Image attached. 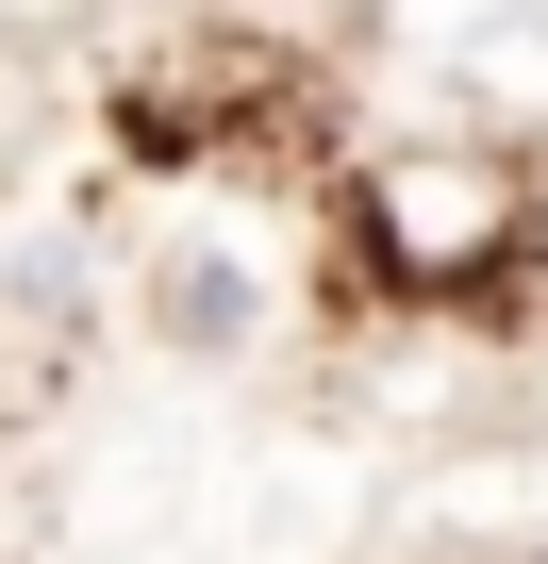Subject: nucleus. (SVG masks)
I'll use <instances>...</instances> for the list:
<instances>
[{
    "mask_svg": "<svg viewBox=\"0 0 548 564\" xmlns=\"http://www.w3.org/2000/svg\"><path fill=\"white\" fill-rule=\"evenodd\" d=\"M366 232H383L399 282H482V265L531 232V199H515V166H482V150H399V166L366 183Z\"/></svg>",
    "mask_w": 548,
    "mask_h": 564,
    "instance_id": "obj_1",
    "label": "nucleus"
},
{
    "mask_svg": "<svg viewBox=\"0 0 548 564\" xmlns=\"http://www.w3.org/2000/svg\"><path fill=\"white\" fill-rule=\"evenodd\" d=\"M531 232H548V199H531Z\"/></svg>",
    "mask_w": 548,
    "mask_h": 564,
    "instance_id": "obj_2",
    "label": "nucleus"
}]
</instances>
